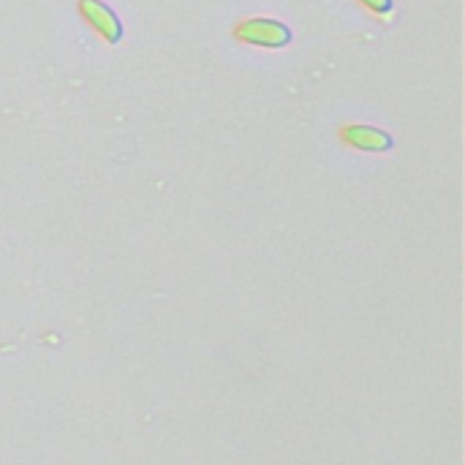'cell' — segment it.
I'll use <instances>...</instances> for the list:
<instances>
[{
    "label": "cell",
    "mask_w": 465,
    "mask_h": 465,
    "mask_svg": "<svg viewBox=\"0 0 465 465\" xmlns=\"http://www.w3.org/2000/svg\"><path fill=\"white\" fill-rule=\"evenodd\" d=\"M79 11H82V16L90 22V27H93L104 41L117 44V41L123 38V25H120L117 14H114L106 3H101V0H82V3H79Z\"/></svg>",
    "instance_id": "cell-2"
},
{
    "label": "cell",
    "mask_w": 465,
    "mask_h": 465,
    "mask_svg": "<svg viewBox=\"0 0 465 465\" xmlns=\"http://www.w3.org/2000/svg\"><path fill=\"white\" fill-rule=\"evenodd\" d=\"M341 136H343L346 144H351V147H357V150H365V153H387V150L395 144L392 136H390L387 131L373 128V125H360V123L346 125V128L341 131Z\"/></svg>",
    "instance_id": "cell-3"
},
{
    "label": "cell",
    "mask_w": 465,
    "mask_h": 465,
    "mask_svg": "<svg viewBox=\"0 0 465 465\" xmlns=\"http://www.w3.org/2000/svg\"><path fill=\"white\" fill-rule=\"evenodd\" d=\"M360 3H365L371 11H376V14H392V8H395V3L392 0H360Z\"/></svg>",
    "instance_id": "cell-4"
},
{
    "label": "cell",
    "mask_w": 465,
    "mask_h": 465,
    "mask_svg": "<svg viewBox=\"0 0 465 465\" xmlns=\"http://www.w3.org/2000/svg\"><path fill=\"white\" fill-rule=\"evenodd\" d=\"M237 38L253 46H264V49H281L292 41V30L278 22V19H267V16H256V19H245L237 27Z\"/></svg>",
    "instance_id": "cell-1"
}]
</instances>
